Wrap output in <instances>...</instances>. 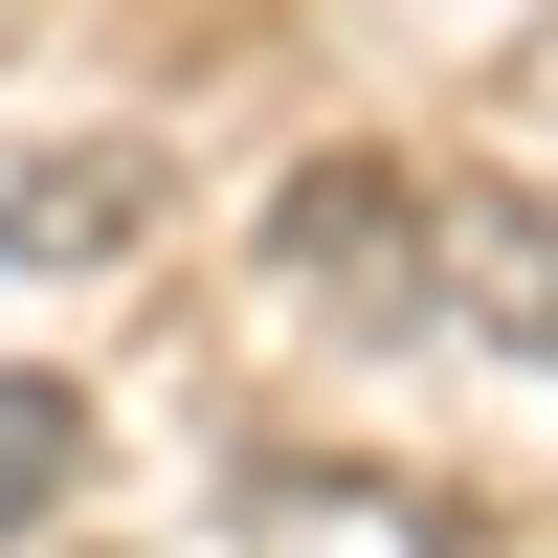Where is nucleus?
Returning a JSON list of instances; mask_svg holds the SVG:
<instances>
[{"mask_svg":"<svg viewBox=\"0 0 558 558\" xmlns=\"http://www.w3.org/2000/svg\"><path fill=\"white\" fill-rule=\"evenodd\" d=\"M268 246L313 268V291H357V336H425V268H447V202L402 157H313L291 202H268Z\"/></svg>","mask_w":558,"mask_h":558,"instance_id":"1","label":"nucleus"},{"mask_svg":"<svg viewBox=\"0 0 558 558\" xmlns=\"http://www.w3.org/2000/svg\"><path fill=\"white\" fill-rule=\"evenodd\" d=\"M134 223H157V157H23L0 179V246L23 268H112Z\"/></svg>","mask_w":558,"mask_h":558,"instance_id":"2","label":"nucleus"},{"mask_svg":"<svg viewBox=\"0 0 558 558\" xmlns=\"http://www.w3.org/2000/svg\"><path fill=\"white\" fill-rule=\"evenodd\" d=\"M68 492H89V402L45 380V357H0V536H45Z\"/></svg>","mask_w":558,"mask_h":558,"instance_id":"3","label":"nucleus"},{"mask_svg":"<svg viewBox=\"0 0 558 558\" xmlns=\"http://www.w3.org/2000/svg\"><path fill=\"white\" fill-rule=\"evenodd\" d=\"M514 336H536V357H558V223H536V268H514Z\"/></svg>","mask_w":558,"mask_h":558,"instance_id":"4","label":"nucleus"}]
</instances>
